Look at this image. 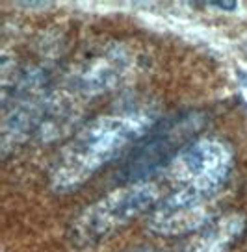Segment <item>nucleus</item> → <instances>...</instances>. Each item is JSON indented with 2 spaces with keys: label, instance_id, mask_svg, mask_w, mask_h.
<instances>
[{
  "label": "nucleus",
  "instance_id": "nucleus-1",
  "mask_svg": "<svg viewBox=\"0 0 247 252\" xmlns=\"http://www.w3.org/2000/svg\"><path fill=\"white\" fill-rule=\"evenodd\" d=\"M154 126L147 113L106 115L78 130L60 152L50 174V186L58 193H71L117 158L132 141L141 139Z\"/></svg>",
  "mask_w": 247,
  "mask_h": 252
},
{
  "label": "nucleus",
  "instance_id": "nucleus-2",
  "mask_svg": "<svg viewBox=\"0 0 247 252\" xmlns=\"http://www.w3.org/2000/svg\"><path fill=\"white\" fill-rule=\"evenodd\" d=\"M201 125L203 117L195 111H184L160 121L141 139H138L121 165L117 178L128 184H140L158 169L171 165V161L193 143L191 137L199 132Z\"/></svg>",
  "mask_w": 247,
  "mask_h": 252
},
{
  "label": "nucleus",
  "instance_id": "nucleus-3",
  "mask_svg": "<svg viewBox=\"0 0 247 252\" xmlns=\"http://www.w3.org/2000/svg\"><path fill=\"white\" fill-rule=\"evenodd\" d=\"M158 198V188L151 182L128 184L112 191L110 195L88 206L72 220V239L80 243H91L110 236L130 219L154 208Z\"/></svg>",
  "mask_w": 247,
  "mask_h": 252
},
{
  "label": "nucleus",
  "instance_id": "nucleus-4",
  "mask_svg": "<svg viewBox=\"0 0 247 252\" xmlns=\"http://www.w3.org/2000/svg\"><path fill=\"white\" fill-rule=\"evenodd\" d=\"M232 169V152L221 141L197 139L190 143L169 165V178L178 189L212 197Z\"/></svg>",
  "mask_w": 247,
  "mask_h": 252
},
{
  "label": "nucleus",
  "instance_id": "nucleus-5",
  "mask_svg": "<svg viewBox=\"0 0 247 252\" xmlns=\"http://www.w3.org/2000/svg\"><path fill=\"white\" fill-rule=\"evenodd\" d=\"M208 197L176 189L149 213L147 226L158 236H186L210 224Z\"/></svg>",
  "mask_w": 247,
  "mask_h": 252
},
{
  "label": "nucleus",
  "instance_id": "nucleus-6",
  "mask_svg": "<svg viewBox=\"0 0 247 252\" xmlns=\"http://www.w3.org/2000/svg\"><path fill=\"white\" fill-rule=\"evenodd\" d=\"M128 69V56L123 48H110L88 63L78 76V87L88 94L103 93L117 86Z\"/></svg>",
  "mask_w": 247,
  "mask_h": 252
},
{
  "label": "nucleus",
  "instance_id": "nucleus-7",
  "mask_svg": "<svg viewBox=\"0 0 247 252\" xmlns=\"http://www.w3.org/2000/svg\"><path fill=\"white\" fill-rule=\"evenodd\" d=\"M246 230V217L231 213L223 219L210 222L193 245L191 252H227Z\"/></svg>",
  "mask_w": 247,
  "mask_h": 252
},
{
  "label": "nucleus",
  "instance_id": "nucleus-8",
  "mask_svg": "<svg viewBox=\"0 0 247 252\" xmlns=\"http://www.w3.org/2000/svg\"><path fill=\"white\" fill-rule=\"evenodd\" d=\"M138 252H164V251H138Z\"/></svg>",
  "mask_w": 247,
  "mask_h": 252
}]
</instances>
